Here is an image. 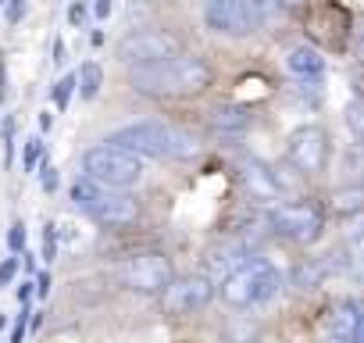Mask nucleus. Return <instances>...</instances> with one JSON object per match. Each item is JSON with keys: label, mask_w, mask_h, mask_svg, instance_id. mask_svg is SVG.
<instances>
[{"label": "nucleus", "mask_w": 364, "mask_h": 343, "mask_svg": "<svg viewBox=\"0 0 364 343\" xmlns=\"http://www.w3.org/2000/svg\"><path fill=\"white\" fill-rule=\"evenodd\" d=\"M58 258V226L47 222L43 226V261H54Z\"/></svg>", "instance_id": "obj_23"}, {"label": "nucleus", "mask_w": 364, "mask_h": 343, "mask_svg": "<svg viewBox=\"0 0 364 343\" xmlns=\"http://www.w3.org/2000/svg\"><path fill=\"white\" fill-rule=\"evenodd\" d=\"M325 336H328V343H353V339H360V307L350 304V300L336 304L328 322H325Z\"/></svg>", "instance_id": "obj_13"}, {"label": "nucleus", "mask_w": 364, "mask_h": 343, "mask_svg": "<svg viewBox=\"0 0 364 343\" xmlns=\"http://www.w3.org/2000/svg\"><path fill=\"white\" fill-rule=\"evenodd\" d=\"M111 8H114V0H97L93 15H97V19H107V15H111Z\"/></svg>", "instance_id": "obj_36"}, {"label": "nucleus", "mask_w": 364, "mask_h": 343, "mask_svg": "<svg viewBox=\"0 0 364 343\" xmlns=\"http://www.w3.org/2000/svg\"><path fill=\"white\" fill-rule=\"evenodd\" d=\"M215 293L218 290L208 275H182V279H171V286L161 293V307H164V315H175V318L197 315L215 300Z\"/></svg>", "instance_id": "obj_11"}, {"label": "nucleus", "mask_w": 364, "mask_h": 343, "mask_svg": "<svg viewBox=\"0 0 364 343\" xmlns=\"http://www.w3.org/2000/svg\"><path fill=\"white\" fill-rule=\"evenodd\" d=\"M8 247H11V254H18V250L26 247V222H15V226H11V233H8Z\"/></svg>", "instance_id": "obj_27"}, {"label": "nucleus", "mask_w": 364, "mask_h": 343, "mask_svg": "<svg viewBox=\"0 0 364 343\" xmlns=\"http://www.w3.org/2000/svg\"><path fill=\"white\" fill-rule=\"evenodd\" d=\"M54 65H65V43L54 40Z\"/></svg>", "instance_id": "obj_37"}, {"label": "nucleus", "mask_w": 364, "mask_h": 343, "mask_svg": "<svg viewBox=\"0 0 364 343\" xmlns=\"http://www.w3.org/2000/svg\"><path fill=\"white\" fill-rule=\"evenodd\" d=\"M26 15V0H8V26H18Z\"/></svg>", "instance_id": "obj_31"}, {"label": "nucleus", "mask_w": 364, "mask_h": 343, "mask_svg": "<svg viewBox=\"0 0 364 343\" xmlns=\"http://www.w3.org/2000/svg\"><path fill=\"white\" fill-rule=\"evenodd\" d=\"M79 93L86 97V100H93L97 93H100V86H104V72H100V65L97 61H86L82 68H79Z\"/></svg>", "instance_id": "obj_18"}, {"label": "nucleus", "mask_w": 364, "mask_h": 343, "mask_svg": "<svg viewBox=\"0 0 364 343\" xmlns=\"http://www.w3.org/2000/svg\"><path fill=\"white\" fill-rule=\"evenodd\" d=\"M50 125H54V115L43 111V115H40V129H50Z\"/></svg>", "instance_id": "obj_38"}, {"label": "nucleus", "mask_w": 364, "mask_h": 343, "mask_svg": "<svg viewBox=\"0 0 364 343\" xmlns=\"http://www.w3.org/2000/svg\"><path fill=\"white\" fill-rule=\"evenodd\" d=\"M286 68H289V75H296V79H318V75L325 72V58H321L314 47H293V51L286 54Z\"/></svg>", "instance_id": "obj_15"}, {"label": "nucleus", "mask_w": 364, "mask_h": 343, "mask_svg": "<svg viewBox=\"0 0 364 343\" xmlns=\"http://www.w3.org/2000/svg\"><path fill=\"white\" fill-rule=\"evenodd\" d=\"M143 157L122 150V147H111V143H100V147H90L82 154V176L107 186V190H132L139 179H143Z\"/></svg>", "instance_id": "obj_5"}, {"label": "nucleus", "mask_w": 364, "mask_h": 343, "mask_svg": "<svg viewBox=\"0 0 364 343\" xmlns=\"http://www.w3.org/2000/svg\"><path fill=\"white\" fill-rule=\"evenodd\" d=\"M332 208H336L339 215H346V211H350V215H357V211L364 208V186H350V190H339V194H336V204H332Z\"/></svg>", "instance_id": "obj_20"}, {"label": "nucleus", "mask_w": 364, "mask_h": 343, "mask_svg": "<svg viewBox=\"0 0 364 343\" xmlns=\"http://www.w3.org/2000/svg\"><path fill=\"white\" fill-rule=\"evenodd\" d=\"M240 179L247 186V194L254 201H279L282 197V183L275 179V172L264 168L261 161H243L240 164Z\"/></svg>", "instance_id": "obj_12"}, {"label": "nucleus", "mask_w": 364, "mask_h": 343, "mask_svg": "<svg viewBox=\"0 0 364 343\" xmlns=\"http://www.w3.org/2000/svg\"><path fill=\"white\" fill-rule=\"evenodd\" d=\"M346 250H350L353 272L364 275V222H353V226L346 229Z\"/></svg>", "instance_id": "obj_19"}, {"label": "nucleus", "mask_w": 364, "mask_h": 343, "mask_svg": "<svg viewBox=\"0 0 364 343\" xmlns=\"http://www.w3.org/2000/svg\"><path fill=\"white\" fill-rule=\"evenodd\" d=\"M279 286H282V279H279V272H275L272 261H264V258H247L232 275L222 279L218 297H222L229 307L247 311V307L268 304V300L279 293Z\"/></svg>", "instance_id": "obj_4"}, {"label": "nucleus", "mask_w": 364, "mask_h": 343, "mask_svg": "<svg viewBox=\"0 0 364 343\" xmlns=\"http://www.w3.org/2000/svg\"><path fill=\"white\" fill-rule=\"evenodd\" d=\"M257 8H268V11H293V8H300L304 0H254Z\"/></svg>", "instance_id": "obj_28"}, {"label": "nucleus", "mask_w": 364, "mask_h": 343, "mask_svg": "<svg viewBox=\"0 0 364 343\" xmlns=\"http://www.w3.org/2000/svg\"><path fill=\"white\" fill-rule=\"evenodd\" d=\"M33 290H36V283H18V304H29Z\"/></svg>", "instance_id": "obj_33"}, {"label": "nucleus", "mask_w": 364, "mask_h": 343, "mask_svg": "<svg viewBox=\"0 0 364 343\" xmlns=\"http://www.w3.org/2000/svg\"><path fill=\"white\" fill-rule=\"evenodd\" d=\"M0 100H8V68H4V54H0Z\"/></svg>", "instance_id": "obj_34"}, {"label": "nucleus", "mask_w": 364, "mask_h": 343, "mask_svg": "<svg viewBox=\"0 0 364 343\" xmlns=\"http://www.w3.org/2000/svg\"><path fill=\"white\" fill-rule=\"evenodd\" d=\"M247 261V247L240 243V240H225V243H218V247H211L208 250V261H204V275L215 283V279H225V275H232L240 265Z\"/></svg>", "instance_id": "obj_14"}, {"label": "nucleus", "mask_w": 364, "mask_h": 343, "mask_svg": "<svg viewBox=\"0 0 364 343\" xmlns=\"http://www.w3.org/2000/svg\"><path fill=\"white\" fill-rule=\"evenodd\" d=\"M346 125H350L357 136H364V100H357V104L346 107Z\"/></svg>", "instance_id": "obj_25"}, {"label": "nucleus", "mask_w": 364, "mask_h": 343, "mask_svg": "<svg viewBox=\"0 0 364 343\" xmlns=\"http://www.w3.org/2000/svg\"><path fill=\"white\" fill-rule=\"evenodd\" d=\"M40 183H43V190H47V194H54V190H58V168H54L50 161L40 168Z\"/></svg>", "instance_id": "obj_30"}, {"label": "nucleus", "mask_w": 364, "mask_h": 343, "mask_svg": "<svg viewBox=\"0 0 364 343\" xmlns=\"http://www.w3.org/2000/svg\"><path fill=\"white\" fill-rule=\"evenodd\" d=\"M75 90H79V79H75V75H65V79H58V83H54V107H58V111H65Z\"/></svg>", "instance_id": "obj_21"}, {"label": "nucleus", "mask_w": 364, "mask_h": 343, "mask_svg": "<svg viewBox=\"0 0 364 343\" xmlns=\"http://www.w3.org/2000/svg\"><path fill=\"white\" fill-rule=\"evenodd\" d=\"M111 147H122L136 157H161V161H193L200 154V136L168 122H136L107 136Z\"/></svg>", "instance_id": "obj_2"}, {"label": "nucleus", "mask_w": 364, "mask_h": 343, "mask_svg": "<svg viewBox=\"0 0 364 343\" xmlns=\"http://www.w3.org/2000/svg\"><path fill=\"white\" fill-rule=\"evenodd\" d=\"M29 304H22V315L15 318V329H11V339L8 343H26V329H29Z\"/></svg>", "instance_id": "obj_26"}, {"label": "nucleus", "mask_w": 364, "mask_h": 343, "mask_svg": "<svg viewBox=\"0 0 364 343\" xmlns=\"http://www.w3.org/2000/svg\"><path fill=\"white\" fill-rule=\"evenodd\" d=\"M211 129L215 132H247L250 129V111L240 107V104H222L211 111Z\"/></svg>", "instance_id": "obj_16"}, {"label": "nucleus", "mask_w": 364, "mask_h": 343, "mask_svg": "<svg viewBox=\"0 0 364 343\" xmlns=\"http://www.w3.org/2000/svg\"><path fill=\"white\" fill-rule=\"evenodd\" d=\"M215 72L204 58L193 54H178L157 65H143L129 72V83L136 93L154 97V100H186V97H200L211 86Z\"/></svg>", "instance_id": "obj_1"}, {"label": "nucleus", "mask_w": 364, "mask_h": 343, "mask_svg": "<svg viewBox=\"0 0 364 343\" xmlns=\"http://www.w3.org/2000/svg\"><path fill=\"white\" fill-rule=\"evenodd\" d=\"M36 293H40V297H47V293H50V275H47V272H40V275H36Z\"/></svg>", "instance_id": "obj_35"}, {"label": "nucleus", "mask_w": 364, "mask_h": 343, "mask_svg": "<svg viewBox=\"0 0 364 343\" xmlns=\"http://www.w3.org/2000/svg\"><path fill=\"white\" fill-rule=\"evenodd\" d=\"M286 161L304 179H314L328 164V132L321 125H300L286 139Z\"/></svg>", "instance_id": "obj_9"}, {"label": "nucleus", "mask_w": 364, "mask_h": 343, "mask_svg": "<svg viewBox=\"0 0 364 343\" xmlns=\"http://www.w3.org/2000/svg\"><path fill=\"white\" fill-rule=\"evenodd\" d=\"M171 279H175V268L161 250H139V254H132L118 265V283L132 293L161 297L171 286Z\"/></svg>", "instance_id": "obj_7"}, {"label": "nucleus", "mask_w": 364, "mask_h": 343, "mask_svg": "<svg viewBox=\"0 0 364 343\" xmlns=\"http://www.w3.org/2000/svg\"><path fill=\"white\" fill-rule=\"evenodd\" d=\"M261 336V325L250 315H232L225 322V343H254Z\"/></svg>", "instance_id": "obj_17"}, {"label": "nucleus", "mask_w": 364, "mask_h": 343, "mask_svg": "<svg viewBox=\"0 0 364 343\" xmlns=\"http://www.w3.org/2000/svg\"><path fill=\"white\" fill-rule=\"evenodd\" d=\"M261 22V8L254 0H208L204 26L218 36H250Z\"/></svg>", "instance_id": "obj_10"}, {"label": "nucleus", "mask_w": 364, "mask_h": 343, "mask_svg": "<svg viewBox=\"0 0 364 343\" xmlns=\"http://www.w3.org/2000/svg\"><path fill=\"white\" fill-rule=\"evenodd\" d=\"M40 157H43V139H40V136L26 139V154H22V172H36Z\"/></svg>", "instance_id": "obj_22"}, {"label": "nucleus", "mask_w": 364, "mask_h": 343, "mask_svg": "<svg viewBox=\"0 0 364 343\" xmlns=\"http://www.w3.org/2000/svg\"><path fill=\"white\" fill-rule=\"evenodd\" d=\"M68 22H72V26H82V22H86V4H82V0H79V4H72Z\"/></svg>", "instance_id": "obj_32"}, {"label": "nucleus", "mask_w": 364, "mask_h": 343, "mask_svg": "<svg viewBox=\"0 0 364 343\" xmlns=\"http://www.w3.org/2000/svg\"><path fill=\"white\" fill-rule=\"evenodd\" d=\"M0 139H4V164H11V157H15V118H4Z\"/></svg>", "instance_id": "obj_24"}, {"label": "nucleus", "mask_w": 364, "mask_h": 343, "mask_svg": "<svg viewBox=\"0 0 364 343\" xmlns=\"http://www.w3.org/2000/svg\"><path fill=\"white\" fill-rule=\"evenodd\" d=\"M72 204L104 229H129L139 218V204L129 190H107L86 176L72 183Z\"/></svg>", "instance_id": "obj_3"}, {"label": "nucleus", "mask_w": 364, "mask_h": 343, "mask_svg": "<svg viewBox=\"0 0 364 343\" xmlns=\"http://www.w3.org/2000/svg\"><path fill=\"white\" fill-rule=\"evenodd\" d=\"M178 54H182V43L168 29H136L118 43V58L129 68L157 65V61H168V58H178Z\"/></svg>", "instance_id": "obj_8"}, {"label": "nucleus", "mask_w": 364, "mask_h": 343, "mask_svg": "<svg viewBox=\"0 0 364 343\" xmlns=\"http://www.w3.org/2000/svg\"><path fill=\"white\" fill-rule=\"evenodd\" d=\"M18 265H22L18 258H8L4 265H0V286H11V283H15V275H18Z\"/></svg>", "instance_id": "obj_29"}, {"label": "nucleus", "mask_w": 364, "mask_h": 343, "mask_svg": "<svg viewBox=\"0 0 364 343\" xmlns=\"http://www.w3.org/2000/svg\"><path fill=\"white\" fill-rule=\"evenodd\" d=\"M268 226L279 240L286 243H296V247H311L321 229H325V215L314 201H286V204H275L272 215H268Z\"/></svg>", "instance_id": "obj_6"}]
</instances>
